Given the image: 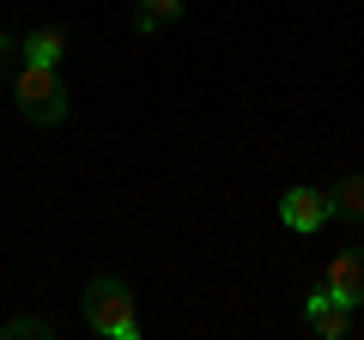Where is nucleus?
<instances>
[{"instance_id":"f257e3e1","label":"nucleus","mask_w":364,"mask_h":340,"mask_svg":"<svg viewBox=\"0 0 364 340\" xmlns=\"http://www.w3.org/2000/svg\"><path fill=\"white\" fill-rule=\"evenodd\" d=\"M85 328L104 340H140V316H134V292L122 280H91L85 286Z\"/></svg>"},{"instance_id":"f03ea898","label":"nucleus","mask_w":364,"mask_h":340,"mask_svg":"<svg viewBox=\"0 0 364 340\" xmlns=\"http://www.w3.org/2000/svg\"><path fill=\"white\" fill-rule=\"evenodd\" d=\"M13 97H18V116L25 122H37V128H55V122L67 116V85H61V73L55 67H18V79H13Z\"/></svg>"},{"instance_id":"7ed1b4c3","label":"nucleus","mask_w":364,"mask_h":340,"mask_svg":"<svg viewBox=\"0 0 364 340\" xmlns=\"http://www.w3.org/2000/svg\"><path fill=\"white\" fill-rule=\"evenodd\" d=\"M304 328H310V334H322V340H340V334L352 328V304H340L328 286H316L310 298H304Z\"/></svg>"},{"instance_id":"20e7f679","label":"nucleus","mask_w":364,"mask_h":340,"mask_svg":"<svg viewBox=\"0 0 364 340\" xmlns=\"http://www.w3.org/2000/svg\"><path fill=\"white\" fill-rule=\"evenodd\" d=\"M279 219H286V231H316V225H328L334 213H328L322 188H286V195H279Z\"/></svg>"},{"instance_id":"39448f33","label":"nucleus","mask_w":364,"mask_h":340,"mask_svg":"<svg viewBox=\"0 0 364 340\" xmlns=\"http://www.w3.org/2000/svg\"><path fill=\"white\" fill-rule=\"evenodd\" d=\"M322 286L334 292L340 304L358 310V304H364V249H340L334 262H328V280H322Z\"/></svg>"},{"instance_id":"423d86ee","label":"nucleus","mask_w":364,"mask_h":340,"mask_svg":"<svg viewBox=\"0 0 364 340\" xmlns=\"http://www.w3.org/2000/svg\"><path fill=\"white\" fill-rule=\"evenodd\" d=\"M328 213L346 219V225H364V170H352V176H340L328 188Z\"/></svg>"},{"instance_id":"0eeeda50","label":"nucleus","mask_w":364,"mask_h":340,"mask_svg":"<svg viewBox=\"0 0 364 340\" xmlns=\"http://www.w3.org/2000/svg\"><path fill=\"white\" fill-rule=\"evenodd\" d=\"M18 55H25L31 67H61V55H67V31H55V25H37L25 43H18Z\"/></svg>"},{"instance_id":"6e6552de","label":"nucleus","mask_w":364,"mask_h":340,"mask_svg":"<svg viewBox=\"0 0 364 340\" xmlns=\"http://www.w3.org/2000/svg\"><path fill=\"white\" fill-rule=\"evenodd\" d=\"M170 18H182V0H134V31H158Z\"/></svg>"},{"instance_id":"1a4fd4ad","label":"nucleus","mask_w":364,"mask_h":340,"mask_svg":"<svg viewBox=\"0 0 364 340\" xmlns=\"http://www.w3.org/2000/svg\"><path fill=\"white\" fill-rule=\"evenodd\" d=\"M31 334L49 340V334H55V322H49V316H13V322L0 328V340H31Z\"/></svg>"}]
</instances>
